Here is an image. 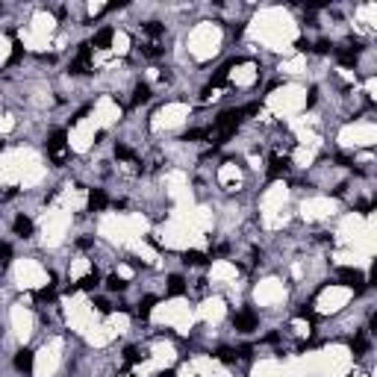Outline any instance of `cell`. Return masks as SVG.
Listing matches in <instances>:
<instances>
[{
  "label": "cell",
  "instance_id": "6da1fadb",
  "mask_svg": "<svg viewBox=\"0 0 377 377\" xmlns=\"http://www.w3.org/2000/svg\"><path fill=\"white\" fill-rule=\"evenodd\" d=\"M47 156H50L56 165L65 162V133H62V130H56V133L50 136V142H47Z\"/></svg>",
  "mask_w": 377,
  "mask_h": 377
},
{
  "label": "cell",
  "instance_id": "7a4b0ae2",
  "mask_svg": "<svg viewBox=\"0 0 377 377\" xmlns=\"http://www.w3.org/2000/svg\"><path fill=\"white\" fill-rule=\"evenodd\" d=\"M339 280H342V286H351L354 292L366 289V280H363V274L357 268H339Z\"/></svg>",
  "mask_w": 377,
  "mask_h": 377
},
{
  "label": "cell",
  "instance_id": "3957f363",
  "mask_svg": "<svg viewBox=\"0 0 377 377\" xmlns=\"http://www.w3.org/2000/svg\"><path fill=\"white\" fill-rule=\"evenodd\" d=\"M233 327H236L239 333H251V330L257 327V313H254V310L236 313V316H233Z\"/></svg>",
  "mask_w": 377,
  "mask_h": 377
},
{
  "label": "cell",
  "instance_id": "277c9868",
  "mask_svg": "<svg viewBox=\"0 0 377 377\" xmlns=\"http://www.w3.org/2000/svg\"><path fill=\"white\" fill-rule=\"evenodd\" d=\"M71 71H74V74H88V71H91V44H83V47H80V53H77V59H74V65H71Z\"/></svg>",
  "mask_w": 377,
  "mask_h": 377
},
{
  "label": "cell",
  "instance_id": "5b68a950",
  "mask_svg": "<svg viewBox=\"0 0 377 377\" xmlns=\"http://www.w3.org/2000/svg\"><path fill=\"white\" fill-rule=\"evenodd\" d=\"M286 171H289V159L274 153V156H271V162H268V177H271V180H277V177H283Z\"/></svg>",
  "mask_w": 377,
  "mask_h": 377
},
{
  "label": "cell",
  "instance_id": "8992f818",
  "mask_svg": "<svg viewBox=\"0 0 377 377\" xmlns=\"http://www.w3.org/2000/svg\"><path fill=\"white\" fill-rule=\"evenodd\" d=\"M336 56H339V62H342V65H348V68H351V65L357 62V56H360V47L354 44V47H345V50H336Z\"/></svg>",
  "mask_w": 377,
  "mask_h": 377
},
{
  "label": "cell",
  "instance_id": "52a82bcc",
  "mask_svg": "<svg viewBox=\"0 0 377 377\" xmlns=\"http://www.w3.org/2000/svg\"><path fill=\"white\" fill-rule=\"evenodd\" d=\"M15 233L24 236V239H29V236H32V221L24 218V215H18V218H15Z\"/></svg>",
  "mask_w": 377,
  "mask_h": 377
},
{
  "label": "cell",
  "instance_id": "ba28073f",
  "mask_svg": "<svg viewBox=\"0 0 377 377\" xmlns=\"http://www.w3.org/2000/svg\"><path fill=\"white\" fill-rule=\"evenodd\" d=\"M15 369H18V372H29V369H32V351H18Z\"/></svg>",
  "mask_w": 377,
  "mask_h": 377
},
{
  "label": "cell",
  "instance_id": "9c48e42d",
  "mask_svg": "<svg viewBox=\"0 0 377 377\" xmlns=\"http://www.w3.org/2000/svg\"><path fill=\"white\" fill-rule=\"evenodd\" d=\"M88 206H91V209H103V206H106V195H103L100 189H91V192H88Z\"/></svg>",
  "mask_w": 377,
  "mask_h": 377
},
{
  "label": "cell",
  "instance_id": "30bf717a",
  "mask_svg": "<svg viewBox=\"0 0 377 377\" xmlns=\"http://www.w3.org/2000/svg\"><path fill=\"white\" fill-rule=\"evenodd\" d=\"M109 41H112V29L109 27H103L97 35H94V41H91V47H109Z\"/></svg>",
  "mask_w": 377,
  "mask_h": 377
},
{
  "label": "cell",
  "instance_id": "8fae6325",
  "mask_svg": "<svg viewBox=\"0 0 377 377\" xmlns=\"http://www.w3.org/2000/svg\"><path fill=\"white\" fill-rule=\"evenodd\" d=\"M145 100H150V86L139 83V86H136V94H133V106H139V103H145Z\"/></svg>",
  "mask_w": 377,
  "mask_h": 377
},
{
  "label": "cell",
  "instance_id": "7c38bea8",
  "mask_svg": "<svg viewBox=\"0 0 377 377\" xmlns=\"http://www.w3.org/2000/svg\"><path fill=\"white\" fill-rule=\"evenodd\" d=\"M97 283H100V274H97V271H91V274H86V277L77 283V289H86V292H91Z\"/></svg>",
  "mask_w": 377,
  "mask_h": 377
},
{
  "label": "cell",
  "instance_id": "4fadbf2b",
  "mask_svg": "<svg viewBox=\"0 0 377 377\" xmlns=\"http://www.w3.org/2000/svg\"><path fill=\"white\" fill-rule=\"evenodd\" d=\"M186 292V280L180 277V274H174L171 280H168V295H183Z\"/></svg>",
  "mask_w": 377,
  "mask_h": 377
},
{
  "label": "cell",
  "instance_id": "5bb4252c",
  "mask_svg": "<svg viewBox=\"0 0 377 377\" xmlns=\"http://www.w3.org/2000/svg\"><path fill=\"white\" fill-rule=\"evenodd\" d=\"M183 262H186V265H203L206 257H203L201 251H186V254H183Z\"/></svg>",
  "mask_w": 377,
  "mask_h": 377
},
{
  "label": "cell",
  "instance_id": "9a60e30c",
  "mask_svg": "<svg viewBox=\"0 0 377 377\" xmlns=\"http://www.w3.org/2000/svg\"><path fill=\"white\" fill-rule=\"evenodd\" d=\"M142 29H145V32H147L150 38H159V35L165 32V27H162V24H156V21H147V24H145Z\"/></svg>",
  "mask_w": 377,
  "mask_h": 377
},
{
  "label": "cell",
  "instance_id": "2e32d148",
  "mask_svg": "<svg viewBox=\"0 0 377 377\" xmlns=\"http://www.w3.org/2000/svg\"><path fill=\"white\" fill-rule=\"evenodd\" d=\"M115 156H118V159H124V162H130V165H136V159H133L130 147H124V145H115Z\"/></svg>",
  "mask_w": 377,
  "mask_h": 377
},
{
  "label": "cell",
  "instance_id": "e0dca14e",
  "mask_svg": "<svg viewBox=\"0 0 377 377\" xmlns=\"http://www.w3.org/2000/svg\"><path fill=\"white\" fill-rule=\"evenodd\" d=\"M106 286H109V292H124V289H127V283H124L118 274H112V277L106 280Z\"/></svg>",
  "mask_w": 377,
  "mask_h": 377
},
{
  "label": "cell",
  "instance_id": "ac0fdd59",
  "mask_svg": "<svg viewBox=\"0 0 377 377\" xmlns=\"http://www.w3.org/2000/svg\"><path fill=\"white\" fill-rule=\"evenodd\" d=\"M150 307H153V298H145V301L139 304V310H136L139 319H147V316H150Z\"/></svg>",
  "mask_w": 377,
  "mask_h": 377
},
{
  "label": "cell",
  "instance_id": "d6986e66",
  "mask_svg": "<svg viewBox=\"0 0 377 377\" xmlns=\"http://www.w3.org/2000/svg\"><path fill=\"white\" fill-rule=\"evenodd\" d=\"M351 348H354V357H363V354H366V339H363V336H357Z\"/></svg>",
  "mask_w": 377,
  "mask_h": 377
},
{
  "label": "cell",
  "instance_id": "ffe728a7",
  "mask_svg": "<svg viewBox=\"0 0 377 377\" xmlns=\"http://www.w3.org/2000/svg\"><path fill=\"white\" fill-rule=\"evenodd\" d=\"M139 357H142V354H139V348H127V351H124V360H127V363H136Z\"/></svg>",
  "mask_w": 377,
  "mask_h": 377
},
{
  "label": "cell",
  "instance_id": "44dd1931",
  "mask_svg": "<svg viewBox=\"0 0 377 377\" xmlns=\"http://www.w3.org/2000/svg\"><path fill=\"white\" fill-rule=\"evenodd\" d=\"M50 298H53V286H47V289L38 292V301H50Z\"/></svg>",
  "mask_w": 377,
  "mask_h": 377
},
{
  "label": "cell",
  "instance_id": "7402d4cb",
  "mask_svg": "<svg viewBox=\"0 0 377 377\" xmlns=\"http://www.w3.org/2000/svg\"><path fill=\"white\" fill-rule=\"evenodd\" d=\"M330 47H333V44H330V41H319V44H316V50H319V53H327V50H330Z\"/></svg>",
  "mask_w": 377,
  "mask_h": 377
},
{
  "label": "cell",
  "instance_id": "603a6c76",
  "mask_svg": "<svg viewBox=\"0 0 377 377\" xmlns=\"http://www.w3.org/2000/svg\"><path fill=\"white\" fill-rule=\"evenodd\" d=\"M97 310H100V313H109V301L100 298V301H97Z\"/></svg>",
  "mask_w": 377,
  "mask_h": 377
},
{
  "label": "cell",
  "instance_id": "cb8c5ba5",
  "mask_svg": "<svg viewBox=\"0 0 377 377\" xmlns=\"http://www.w3.org/2000/svg\"><path fill=\"white\" fill-rule=\"evenodd\" d=\"M372 286H377V262H375V268H372Z\"/></svg>",
  "mask_w": 377,
  "mask_h": 377
},
{
  "label": "cell",
  "instance_id": "d4e9b609",
  "mask_svg": "<svg viewBox=\"0 0 377 377\" xmlns=\"http://www.w3.org/2000/svg\"><path fill=\"white\" fill-rule=\"evenodd\" d=\"M372 333H377V313L372 316Z\"/></svg>",
  "mask_w": 377,
  "mask_h": 377
}]
</instances>
